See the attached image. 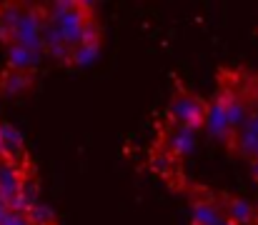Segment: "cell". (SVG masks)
<instances>
[{
	"label": "cell",
	"instance_id": "6da1fadb",
	"mask_svg": "<svg viewBox=\"0 0 258 225\" xmlns=\"http://www.w3.org/2000/svg\"><path fill=\"white\" fill-rule=\"evenodd\" d=\"M88 5L83 3H76L71 10H66V13H58V15H48V20L60 30V35H63V43L73 50V48H78L81 45V38H83V28H86L88 23V15H86Z\"/></svg>",
	"mask_w": 258,
	"mask_h": 225
},
{
	"label": "cell",
	"instance_id": "7a4b0ae2",
	"mask_svg": "<svg viewBox=\"0 0 258 225\" xmlns=\"http://www.w3.org/2000/svg\"><path fill=\"white\" fill-rule=\"evenodd\" d=\"M40 30H43V18L38 13H23L15 30H13V43L25 48V50H33V53H43V38H40Z\"/></svg>",
	"mask_w": 258,
	"mask_h": 225
},
{
	"label": "cell",
	"instance_id": "3957f363",
	"mask_svg": "<svg viewBox=\"0 0 258 225\" xmlns=\"http://www.w3.org/2000/svg\"><path fill=\"white\" fill-rule=\"evenodd\" d=\"M168 113H171L173 120L180 123L183 128L198 130L203 125V118H206V105L198 98H193V95H180V98H175L171 103Z\"/></svg>",
	"mask_w": 258,
	"mask_h": 225
},
{
	"label": "cell",
	"instance_id": "277c9868",
	"mask_svg": "<svg viewBox=\"0 0 258 225\" xmlns=\"http://www.w3.org/2000/svg\"><path fill=\"white\" fill-rule=\"evenodd\" d=\"M203 125L208 130V135L218 138V140H226L228 133H231V125H228V118H226V108L216 100L213 105L206 108V118H203Z\"/></svg>",
	"mask_w": 258,
	"mask_h": 225
},
{
	"label": "cell",
	"instance_id": "5b68a950",
	"mask_svg": "<svg viewBox=\"0 0 258 225\" xmlns=\"http://www.w3.org/2000/svg\"><path fill=\"white\" fill-rule=\"evenodd\" d=\"M20 185H23L20 170H18L10 160H3V163H0V200L8 205V203L20 193Z\"/></svg>",
	"mask_w": 258,
	"mask_h": 225
},
{
	"label": "cell",
	"instance_id": "8992f818",
	"mask_svg": "<svg viewBox=\"0 0 258 225\" xmlns=\"http://www.w3.org/2000/svg\"><path fill=\"white\" fill-rule=\"evenodd\" d=\"M40 58H43V53L25 50V48H20V45H15V43H10V48H8V65H10L15 73H25V70L40 65Z\"/></svg>",
	"mask_w": 258,
	"mask_h": 225
},
{
	"label": "cell",
	"instance_id": "52a82bcc",
	"mask_svg": "<svg viewBox=\"0 0 258 225\" xmlns=\"http://www.w3.org/2000/svg\"><path fill=\"white\" fill-rule=\"evenodd\" d=\"M168 145H171V153L175 155V158H185V155H190V153L196 150V130L180 125V128L171 135Z\"/></svg>",
	"mask_w": 258,
	"mask_h": 225
},
{
	"label": "cell",
	"instance_id": "ba28073f",
	"mask_svg": "<svg viewBox=\"0 0 258 225\" xmlns=\"http://www.w3.org/2000/svg\"><path fill=\"white\" fill-rule=\"evenodd\" d=\"M0 140H3V155L10 160H18L23 155V135L8 123H0Z\"/></svg>",
	"mask_w": 258,
	"mask_h": 225
},
{
	"label": "cell",
	"instance_id": "9c48e42d",
	"mask_svg": "<svg viewBox=\"0 0 258 225\" xmlns=\"http://www.w3.org/2000/svg\"><path fill=\"white\" fill-rule=\"evenodd\" d=\"M190 218H193V225H221L223 220L218 208H213L211 203H196L190 210Z\"/></svg>",
	"mask_w": 258,
	"mask_h": 225
},
{
	"label": "cell",
	"instance_id": "30bf717a",
	"mask_svg": "<svg viewBox=\"0 0 258 225\" xmlns=\"http://www.w3.org/2000/svg\"><path fill=\"white\" fill-rule=\"evenodd\" d=\"M228 215H231V223L248 225L253 220V205L246 203V200H241V198H236V200L228 203Z\"/></svg>",
	"mask_w": 258,
	"mask_h": 225
},
{
	"label": "cell",
	"instance_id": "8fae6325",
	"mask_svg": "<svg viewBox=\"0 0 258 225\" xmlns=\"http://www.w3.org/2000/svg\"><path fill=\"white\" fill-rule=\"evenodd\" d=\"M28 85H30V78L25 73H15V70L3 75V80H0V88H3L5 95H18V93H23Z\"/></svg>",
	"mask_w": 258,
	"mask_h": 225
},
{
	"label": "cell",
	"instance_id": "7c38bea8",
	"mask_svg": "<svg viewBox=\"0 0 258 225\" xmlns=\"http://www.w3.org/2000/svg\"><path fill=\"white\" fill-rule=\"evenodd\" d=\"M95 58H98V45H78L71 50V60L78 68H88L90 63H95Z\"/></svg>",
	"mask_w": 258,
	"mask_h": 225
},
{
	"label": "cell",
	"instance_id": "4fadbf2b",
	"mask_svg": "<svg viewBox=\"0 0 258 225\" xmlns=\"http://www.w3.org/2000/svg\"><path fill=\"white\" fill-rule=\"evenodd\" d=\"M28 220H30V225H53L55 223V213H53V208H48L43 203H35L28 210Z\"/></svg>",
	"mask_w": 258,
	"mask_h": 225
},
{
	"label": "cell",
	"instance_id": "5bb4252c",
	"mask_svg": "<svg viewBox=\"0 0 258 225\" xmlns=\"http://www.w3.org/2000/svg\"><path fill=\"white\" fill-rule=\"evenodd\" d=\"M98 35H100V30H98L95 20H90V18H88L86 28H83V38H81V45H98Z\"/></svg>",
	"mask_w": 258,
	"mask_h": 225
},
{
	"label": "cell",
	"instance_id": "9a60e30c",
	"mask_svg": "<svg viewBox=\"0 0 258 225\" xmlns=\"http://www.w3.org/2000/svg\"><path fill=\"white\" fill-rule=\"evenodd\" d=\"M151 168H153L156 173L166 175V173L171 170V158H168V155H156V158L151 160Z\"/></svg>",
	"mask_w": 258,
	"mask_h": 225
},
{
	"label": "cell",
	"instance_id": "2e32d148",
	"mask_svg": "<svg viewBox=\"0 0 258 225\" xmlns=\"http://www.w3.org/2000/svg\"><path fill=\"white\" fill-rule=\"evenodd\" d=\"M241 133L258 138V113H253V115H248V118H246V123H243V130H241Z\"/></svg>",
	"mask_w": 258,
	"mask_h": 225
},
{
	"label": "cell",
	"instance_id": "e0dca14e",
	"mask_svg": "<svg viewBox=\"0 0 258 225\" xmlns=\"http://www.w3.org/2000/svg\"><path fill=\"white\" fill-rule=\"evenodd\" d=\"M3 225H30V220L23 213H8V218L3 220Z\"/></svg>",
	"mask_w": 258,
	"mask_h": 225
},
{
	"label": "cell",
	"instance_id": "ac0fdd59",
	"mask_svg": "<svg viewBox=\"0 0 258 225\" xmlns=\"http://www.w3.org/2000/svg\"><path fill=\"white\" fill-rule=\"evenodd\" d=\"M8 213H10V210H8V205H5V203L0 200V225H3V220L8 218Z\"/></svg>",
	"mask_w": 258,
	"mask_h": 225
},
{
	"label": "cell",
	"instance_id": "d6986e66",
	"mask_svg": "<svg viewBox=\"0 0 258 225\" xmlns=\"http://www.w3.org/2000/svg\"><path fill=\"white\" fill-rule=\"evenodd\" d=\"M253 175H256V180H258V160H253Z\"/></svg>",
	"mask_w": 258,
	"mask_h": 225
},
{
	"label": "cell",
	"instance_id": "ffe728a7",
	"mask_svg": "<svg viewBox=\"0 0 258 225\" xmlns=\"http://www.w3.org/2000/svg\"><path fill=\"white\" fill-rule=\"evenodd\" d=\"M221 225H236V223H231V220H221Z\"/></svg>",
	"mask_w": 258,
	"mask_h": 225
},
{
	"label": "cell",
	"instance_id": "44dd1931",
	"mask_svg": "<svg viewBox=\"0 0 258 225\" xmlns=\"http://www.w3.org/2000/svg\"><path fill=\"white\" fill-rule=\"evenodd\" d=\"M253 158H256V160H258V145H256V153H253Z\"/></svg>",
	"mask_w": 258,
	"mask_h": 225
},
{
	"label": "cell",
	"instance_id": "7402d4cb",
	"mask_svg": "<svg viewBox=\"0 0 258 225\" xmlns=\"http://www.w3.org/2000/svg\"><path fill=\"white\" fill-rule=\"evenodd\" d=\"M0 155H3V140H0Z\"/></svg>",
	"mask_w": 258,
	"mask_h": 225
}]
</instances>
